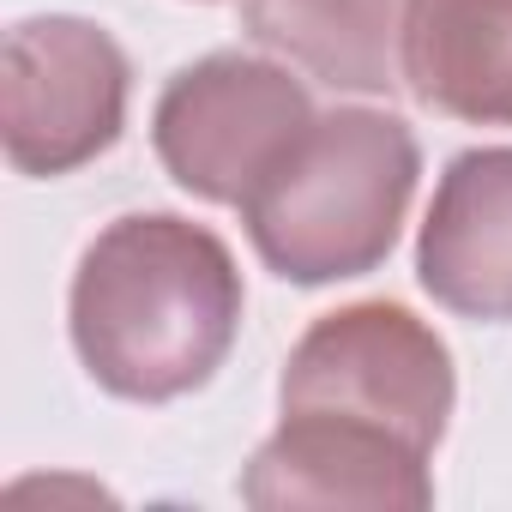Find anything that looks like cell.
<instances>
[{
	"label": "cell",
	"instance_id": "6da1fadb",
	"mask_svg": "<svg viewBox=\"0 0 512 512\" xmlns=\"http://www.w3.org/2000/svg\"><path fill=\"white\" fill-rule=\"evenodd\" d=\"M241 272L223 235L175 211L115 217L73 272V350L127 404L199 392L241 332Z\"/></svg>",
	"mask_w": 512,
	"mask_h": 512
},
{
	"label": "cell",
	"instance_id": "7a4b0ae2",
	"mask_svg": "<svg viewBox=\"0 0 512 512\" xmlns=\"http://www.w3.org/2000/svg\"><path fill=\"white\" fill-rule=\"evenodd\" d=\"M422 151L392 109H326L235 211L253 253L302 290L368 278L398 247Z\"/></svg>",
	"mask_w": 512,
	"mask_h": 512
},
{
	"label": "cell",
	"instance_id": "3957f363",
	"mask_svg": "<svg viewBox=\"0 0 512 512\" xmlns=\"http://www.w3.org/2000/svg\"><path fill=\"white\" fill-rule=\"evenodd\" d=\"M278 404L284 416H338L434 458L458 404V374L440 332L404 302H350L302 332Z\"/></svg>",
	"mask_w": 512,
	"mask_h": 512
},
{
	"label": "cell",
	"instance_id": "277c9868",
	"mask_svg": "<svg viewBox=\"0 0 512 512\" xmlns=\"http://www.w3.org/2000/svg\"><path fill=\"white\" fill-rule=\"evenodd\" d=\"M308 127V85L290 79V67L241 49L181 67L151 109V145L163 169L205 205H241Z\"/></svg>",
	"mask_w": 512,
	"mask_h": 512
},
{
	"label": "cell",
	"instance_id": "5b68a950",
	"mask_svg": "<svg viewBox=\"0 0 512 512\" xmlns=\"http://www.w3.org/2000/svg\"><path fill=\"white\" fill-rule=\"evenodd\" d=\"M127 55L73 13L25 19L7 31L0 79V145L19 175L55 181L97 163L127 127Z\"/></svg>",
	"mask_w": 512,
	"mask_h": 512
},
{
	"label": "cell",
	"instance_id": "8992f818",
	"mask_svg": "<svg viewBox=\"0 0 512 512\" xmlns=\"http://www.w3.org/2000/svg\"><path fill=\"white\" fill-rule=\"evenodd\" d=\"M247 506H362V512H428V458L392 434L338 416H284L278 434L241 470Z\"/></svg>",
	"mask_w": 512,
	"mask_h": 512
},
{
	"label": "cell",
	"instance_id": "52a82bcc",
	"mask_svg": "<svg viewBox=\"0 0 512 512\" xmlns=\"http://www.w3.org/2000/svg\"><path fill=\"white\" fill-rule=\"evenodd\" d=\"M422 290L458 320H512V145L458 151L416 241Z\"/></svg>",
	"mask_w": 512,
	"mask_h": 512
},
{
	"label": "cell",
	"instance_id": "ba28073f",
	"mask_svg": "<svg viewBox=\"0 0 512 512\" xmlns=\"http://www.w3.org/2000/svg\"><path fill=\"white\" fill-rule=\"evenodd\" d=\"M404 91L470 127H512V0H404Z\"/></svg>",
	"mask_w": 512,
	"mask_h": 512
},
{
	"label": "cell",
	"instance_id": "9c48e42d",
	"mask_svg": "<svg viewBox=\"0 0 512 512\" xmlns=\"http://www.w3.org/2000/svg\"><path fill=\"white\" fill-rule=\"evenodd\" d=\"M404 0H241V31L332 91L392 97L404 85Z\"/></svg>",
	"mask_w": 512,
	"mask_h": 512
}]
</instances>
